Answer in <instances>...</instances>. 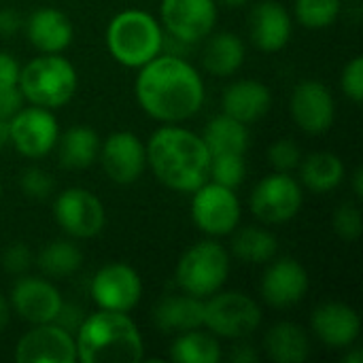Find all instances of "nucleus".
Instances as JSON below:
<instances>
[{
  "label": "nucleus",
  "instance_id": "nucleus-1",
  "mask_svg": "<svg viewBox=\"0 0 363 363\" xmlns=\"http://www.w3.org/2000/svg\"><path fill=\"white\" fill-rule=\"evenodd\" d=\"M134 96L151 119L183 123L200 113L206 89L202 74L191 62L174 53H160L138 68Z\"/></svg>",
  "mask_w": 363,
  "mask_h": 363
},
{
  "label": "nucleus",
  "instance_id": "nucleus-2",
  "mask_svg": "<svg viewBox=\"0 0 363 363\" xmlns=\"http://www.w3.org/2000/svg\"><path fill=\"white\" fill-rule=\"evenodd\" d=\"M147 147V168L168 189L191 194L208 181L211 151L200 134L179 123L160 125Z\"/></svg>",
  "mask_w": 363,
  "mask_h": 363
},
{
  "label": "nucleus",
  "instance_id": "nucleus-3",
  "mask_svg": "<svg viewBox=\"0 0 363 363\" xmlns=\"http://www.w3.org/2000/svg\"><path fill=\"white\" fill-rule=\"evenodd\" d=\"M74 342L81 363H136L145 357L143 334L128 313L98 308L85 315Z\"/></svg>",
  "mask_w": 363,
  "mask_h": 363
},
{
  "label": "nucleus",
  "instance_id": "nucleus-4",
  "mask_svg": "<svg viewBox=\"0 0 363 363\" xmlns=\"http://www.w3.org/2000/svg\"><path fill=\"white\" fill-rule=\"evenodd\" d=\"M164 28L147 11L125 9L106 26V49L125 68H140L164 51Z\"/></svg>",
  "mask_w": 363,
  "mask_h": 363
},
{
  "label": "nucleus",
  "instance_id": "nucleus-5",
  "mask_svg": "<svg viewBox=\"0 0 363 363\" xmlns=\"http://www.w3.org/2000/svg\"><path fill=\"white\" fill-rule=\"evenodd\" d=\"M17 87L28 104L55 111L74 98L79 74L62 53H40L21 66Z\"/></svg>",
  "mask_w": 363,
  "mask_h": 363
},
{
  "label": "nucleus",
  "instance_id": "nucleus-6",
  "mask_svg": "<svg viewBox=\"0 0 363 363\" xmlns=\"http://www.w3.org/2000/svg\"><path fill=\"white\" fill-rule=\"evenodd\" d=\"M232 268L230 251L217 240L206 238L191 245L177 262L174 283L183 294L206 300L223 289Z\"/></svg>",
  "mask_w": 363,
  "mask_h": 363
},
{
  "label": "nucleus",
  "instance_id": "nucleus-7",
  "mask_svg": "<svg viewBox=\"0 0 363 363\" xmlns=\"http://www.w3.org/2000/svg\"><path fill=\"white\" fill-rule=\"evenodd\" d=\"M262 321V306L249 294L219 289L204 300V328L217 338L245 340L259 330Z\"/></svg>",
  "mask_w": 363,
  "mask_h": 363
},
{
  "label": "nucleus",
  "instance_id": "nucleus-8",
  "mask_svg": "<svg viewBox=\"0 0 363 363\" xmlns=\"http://www.w3.org/2000/svg\"><path fill=\"white\" fill-rule=\"evenodd\" d=\"M191 219L208 238L230 236L242 219L240 198L236 189L206 181L191 191Z\"/></svg>",
  "mask_w": 363,
  "mask_h": 363
},
{
  "label": "nucleus",
  "instance_id": "nucleus-9",
  "mask_svg": "<svg viewBox=\"0 0 363 363\" xmlns=\"http://www.w3.org/2000/svg\"><path fill=\"white\" fill-rule=\"evenodd\" d=\"M304 191L291 172L266 174L249 196V208L264 225L287 223L302 211Z\"/></svg>",
  "mask_w": 363,
  "mask_h": 363
},
{
  "label": "nucleus",
  "instance_id": "nucleus-10",
  "mask_svg": "<svg viewBox=\"0 0 363 363\" xmlns=\"http://www.w3.org/2000/svg\"><path fill=\"white\" fill-rule=\"evenodd\" d=\"M53 219L74 240H89L104 230L106 211L102 200L85 187H68L53 200Z\"/></svg>",
  "mask_w": 363,
  "mask_h": 363
},
{
  "label": "nucleus",
  "instance_id": "nucleus-11",
  "mask_svg": "<svg viewBox=\"0 0 363 363\" xmlns=\"http://www.w3.org/2000/svg\"><path fill=\"white\" fill-rule=\"evenodd\" d=\"M60 138V123L53 111L28 104L9 119V145L26 160L47 157Z\"/></svg>",
  "mask_w": 363,
  "mask_h": 363
},
{
  "label": "nucleus",
  "instance_id": "nucleus-12",
  "mask_svg": "<svg viewBox=\"0 0 363 363\" xmlns=\"http://www.w3.org/2000/svg\"><path fill=\"white\" fill-rule=\"evenodd\" d=\"M217 9L215 0H162V28L183 45L200 43L213 34L219 15Z\"/></svg>",
  "mask_w": 363,
  "mask_h": 363
},
{
  "label": "nucleus",
  "instance_id": "nucleus-13",
  "mask_svg": "<svg viewBox=\"0 0 363 363\" xmlns=\"http://www.w3.org/2000/svg\"><path fill=\"white\" fill-rule=\"evenodd\" d=\"M89 291L98 308L130 313L143 300V279L130 264L111 262L94 274Z\"/></svg>",
  "mask_w": 363,
  "mask_h": 363
},
{
  "label": "nucleus",
  "instance_id": "nucleus-14",
  "mask_svg": "<svg viewBox=\"0 0 363 363\" xmlns=\"http://www.w3.org/2000/svg\"><path fill=\"white\" fill-rule=\"evenodd\" d=\"M9 304L11 313L19 319L30 325H38L55 321L64 304V296L51 279L21 274L9 294Z\"/></svg>",
  "mask_w": 363,
  "mask_h": 363
},
{
  "label": "nucleus",
  "instance_id": "nucleus-15",
  "mask_svg": "<svg viewBox=\"0 0 363 363\" xmlns=\"http://www.w3.org/2000/svg\"><path fill=\"white\" fill-rule=\"evenodd\" d=\"M98 162L113 183L132 185L147 170V147L134 132L119 130L100 140Z\"/></svg>",
  "mask_w": 363,
  "mask_h": 363
},
{
  "label": "nucleus",
  "instance_id": "nucleus-16",
  "mask_svg": "<svg viewBox=\"0 0 363 363\" xmlns=\"http://www.w3.org/2000/svg\"><path fill=\"white\" fill-rule=\"evenodd\" d=\"M289 113L294 123L311 136L325 134L336 119V100L321 81H300L289 96Z\"/></svg>",
  "mask_w": 363,
  "mask_h": 363
},
{
  "label": "nucleus",
  "instance_id": "nucleus-17",
  "mask_svg": "<svg viewBox=\"0 0 363 363\" xmlns=\"http://www.w3.org/2000/svg\"><path fill=\"white\" fill-rule=\"evenodd\" d=\"M13 357L17 363H74L77 342L57 323H38L17 340Z\"/></svg>",
  "mask_w": 363,
  "mask_h": 363
},
{
  "label": "nucleus",
  "instance_id": "nucleus-18",
  "mask_svg": "<svg viewBox=\"0 0 363 363\" xmlns=\"http://www.w3.org/2000/svg\"><path fill=\"white\" fill-rule=\"evenodd\" d=\"M311 289V277L306 268L294 257H274L266 264L259 294L272 308H291L300 304Z\"/></svg>",
  "mask_w": 363,
  "mask_h": 363
},
{
  "label": "nucleus",
  "instance_id": "nucleus-19",
  "mask_svg": "<svg viewBox=\"0 0 363 363\" xmlns=\"http://www.w3.org/2000/svg\"><path fill=\"white\" fill-rule=\"evenodd\" d=\"M311 330L330 349H351L362 334V317L351 304L323 302L313 311Z\"/></svg>",
  "mask_w": 363,
  "mask_h": 363
},
{
  "label": "nucleus",
  "instance_id": "nucleus-20",
  "mask_svg": "<svg viewBox=\"0 0 363 363\" xmlns=\"http://www.w3.org/2000/svg\"><path fill=\"white\" fill-rule=\"evenodd\" d=\"M294 32V19L289 11L277 0H262L251 9L249 15V38L251 43L266 51L277 53L287 47Z\"/></svg>",
  "mask_w": 363,
  "mask_h": 363
},
{
  "label": "nucleus",
  "instance_id": "nucleus-21",
  "mask_svg": "<svg viewBox=\"0 0 363 363\" xmlns=\"http://www.w3.org/2000/svg\"><path fill=\"white\" fill-rule=\"evenodd\" d=\"M272 108V91L257 79H238L221 94V113L251 125Z\"/></svg>",
  "mask_w": 363,
  "mask_h": 363
},
{
  "label": "nucleus",
  "instance_id": "nucleus-22",
  "mask_svg": "<svg viewBox=\"0 0 363 363\" xmlns=\"http://www.w3.org/2000/svg\"><path fill=\"white\" fill-rule=\"evenodd\" d=\"M26 36L38 53H62L74 38L70 17L53 6H40L26 19Z\"/></svg>",
  "mask_w": 363,
  "mask_h": 363
},
{
  "label": "nucleus",
  "instance_id": "nucleus-23",
  "mask_svg": "<svg viewBox=\"0 0 363 363\" xmlns=\"http://www.w3.org/2000/svg\"><path fill=\"white\" fill-rule=\"evenodd\" d=\"M153 323L164 334H181L204 328V300L189 294H172L162 298L153 308Z\"/></svg>",
  "mask_w": 363,
  "mask_h": 363
},
{
  "label": "nucleus",
  "instance_id": "nucleus-24",
  "mask_svg": "<svg viewBox=\"0 0 363 363\" xmlns=\"http://www.w3.org/2000/svg\"><path fill=\"white\" fill-rule=\"evenodd\" d=\"M264 351L274 363H304L311 357L313 345L308 332L300 323L279 321L266 332Z\"/></svg>",
  "mask_w": 363,
  "mask_h": 363
},
{
  "label": "nucleus",
  "instance_id": "nucleus-25",
  "mask_svg": "<svg viewBox=\"0 0 363 363\" xmlns=\"http://www.w3.org/2000/svg\"><path fill=\"white\" fill-rule=\"evenodd\" d=\"M202 51V66L213 77L225 79L236 74L245 60H247V47L245 40L236 32H217L208 34Z\"/></svg>",
  "mask_w": 363,
  "mask_h": 363
},
{
  "label": "nucleus",
  "instance_id": "nucleus-26",
  "mask_svg": "<svg viewBox=\"0 0 363 363\" xmlns=\"http://www.w3.org/2000/svg\"><path fill=\"white\" fill-rule=\"evenodd\" d=\"M300 185L313 194H330L342 185L347 168L340 155L332 151H315L300 162Z\"/></svg>",
  "mask_w": 363,
  "mask_h": 363
},
{
  "label": "nucleus",
  "instance_id": "nucleus-27",
  "mask_svg": "<svg viewBox=\"0 0 363 363\" xmlns=\"http://www.w3.org/2000/svg\"><path fill=\"white\" fill-rule=\"evenodd\" d=\"M230 242V255L249 266H266L279 255V238L262 225L236 228Z\"/></svg>",
  "mask_w": 363,
  "mask_h": 363
},
{
  "label": "nucleus",
  "instance_id": "nucleus-28",
  "mask_svg": "<svg viewBox=\"0 0 363 363\" xmlns=\"http://www.w3.org/2000/svg\"><path fill=\"white\" fill-rule=\"evenodd\" d=\"M55 149L66 170H85L98 162L100 136L87 125H70L66 132H60Z\"/></svg>",
  "mask_w": 363,
  "mask_h": 363
},
{
  "label": "nucleus",
  "instance_id": "nucleus-29",
  "mask_svg": "<svg viewBox=\"0 0 363 363\" xmlns=\"http://www.w3.org/2000/svg\"><path fill=\"white\" fill-rule=\"evenodd\" d=\"M202 140L206 143L211 155L219 153H247L251 145V132L249 125L221 113L215 115L206 125L204 132L200 134Z\"/></svg>",
  "mask_w": 363,
  "mask_h": 363
},
{
  "label": "nucleus",
  "instance_id": "nucleus-30",
  "mask_svg": "<svg viewBox=\"0 0 363 363\" xmlns=\"http://www.w3.org/2000/svg\"><path fill=\"white\" fill-rule=\"evenodd\" d=\"M168 357L174 363H219L223 353L215 334L206 328H196L174 336Z\"/></svg>",
  "mask_w": 363,
  "mask_h": 363
},
{
  "label": "nucleus",
  "instance_id": "nucleus-31",
  "mask_svg": "<svg viewBox=\"0 0 363 363\" xmlns=\"http://www.w3.org/2000/svg\"><path fill=\"white\" fill-rule=\"evenodd\" d=\"M36 266L43 272V277L51 279V281H62V279H70L72 274H77L83 266V253L81 249L74 245V240H66V238H57L47 242L38 255H36Z\"/></svg>",
  "mask_w": 363,
  "mask_h": 363
},
{
  "label": "nucleus",
  "instance_id": "nucleus-32",
  "mask_svg": "<svg viewBox=\"0 0 363 363\" xmlns=\"http://www.w3.org/2000/svg\"><path fill=\"white\" fill-rule=\"evenodd\" d=\"M340 0H296L294 13L302 28L308 30H325L336 23L340 15Z\"/></svg>",
  "mask_w": 363,
  "mask_h": 363
},
{
  "label": "nucleus",
  "instance_id": "nucleus-33",
  "mask_svg": "<svg viewBox=\"0 0 363 363\" xmlns=\"http://www.w3.org/2000/svg\"><path fill=\"white\" fill-rule=\"evenodd\" d=\"M247 177V160L245 153H219L211 155L208 181L225 185L230 189H238Z\"/></svg>",
  "mask_w": 363,
  "mask_h": 363
},
{
  "label": "nucleus",
  "instance_id": "nucleus-34",
  "mask_svg": "<svg viewBox=\"0 0 363 363\" xmlns=\"http://www.w3.org/2000/svg\"><path fill=\"white\" fill-rule=\"evenodd\" d=\"M332 228L336 232L338 238L347 240V242H355L363 232V219H362V208L357 202H342L334 215H332Z\"/></svg>",
  "mask_w": 363,
  "mask_h": 363
},
{
  "label": "nucleus",
  "instance_id": "nucleus-35",
  "mask_svg": "<svg viewBox=\"0 0 363 363\" xmlns=\"http://www.w3.org/2000/svg\"><path fill=\"white\" fill-rule=\"evenodd\" d=\"M53 187H55V181L45 168L28 166L19 174V189L32 200H47L53 194Z\"/></svg>",
  "mask_w": 363,
  "mask_h": 363
},
{
  "label": "nucleus",
  "instance_id": "nucleus-36",
  "mask_svg": "<svg viewBox=\"0 0 363 363\" xmlns=\"http://www.w3.org/2000/svg\"><path fill=\"white\" fill-rule=\"evenodd\" d=\"M302 149L291 138H279L268 149V162L277 172H294L302 162Z\"/></svg>",
  "mask_w": 363,
  "mask_h": 363
},
{
  "label": "nucleus",
  "instance_id": "nucleus-37",
  "mask_svg": "<svg viewBox=\"0 0 363 363\" xmlns=\"http://www.w3.org/2000/svg\"><path fill=\"white\" fill-rule=\"evenodd\" d=\"M0 264H2V270L13 274V277H21L30 270V266L34 264V255L30 251L28 245L23 242H13L9 245L4 251H2V257H0Z\"/></svg>",
  "mask_w": 363,
  "mask_h": 363
},
{
  "label": "nucleus",
  "instance_id": "nucleus-38",
  "mask_svg": "<svg viewBox=\"0 0 363 363\" xmlns=\"http://www.w3.org/2000/svg\"><path fill=\"white\" fill-rule=\"evenodd\" d=\"M340 87L345 91V96L359 104L363 100V57L355 55L347 62V66L342 68L340 74Z\"/></svg>",
  "mask_w": 363,
  "mask_h": 363
},
{
  "label": "nucleus",
  "instance_id": "nucleus-39",
  "mask_svg": "<svg viewBox=\"0 0 363 363\" xmlns=\"http://www.w3.org/2000/svg\"><path fill=\"white\" fill-rule=\"evenodd\" d=\"M26 106V100L19 91V87H6V89H0V119L2 121H9L13 119L21 108Z\"/></svg>",
  "mask_w": 363,
  "mask_h": 363
},
{
  "label": "nucleus",
  "instance_id": "nucleus-40",
  "mask_svg": "<svg viewBox=\"0 0 363 363\" xmlns=\"http://www.w3.org/2000/svg\"><path fill=\"white\" fill-rule=\"evenodd\" d=\"M83 319H85L83 308H79V306H72V304L64 302L53 323H57L60 328H64L66 332H70V334L74 336V334H77V330L81 328Z\"/></svg>",
  "mask_w": 363,
  "mask_h": 363
},
{
  "label": "nucleus",
  "instance_id": "nucleus-41",
  "mask_svg": "<svg viewBox=\"0 0 363 363\" xmlns=\"http://www.w3.org/2000/svg\"><path fill=\"white\" fill-rule=\"evenodd\" d=\"M19 62L6 53V51H0V89H6V87H15L17 81H19Z\"/></svg>",
  "mask_w": 363,
  "mask_h": 363
},
{
  "label": "nucleus",
  "instance_id": "nucleus-42",
  "mask_svg": "<svg viewBox=\"0 0 363 363\" xmlns=\"http://www.w3.org/2000/svg\"><path fill=\"white\" fill-rule=\"evenodd\" d=\"M23 21L15 9H2L0 11V36H13L21 30Z\"/></svg>",
  "mask_w": 363,
  "mask_h": 363
},
{
  "label": "nucleus",
  "instance_id": "nucleus-43",
  "mask_svg": "<svg viewBox=\"0 0 363 363\" xmlns=\"http://www.w3.org/2000/svg\"><path fill=\"white\" fill-rule=\"evenodd\" d=\"M230 359L234 363H255L259 359V355L255 353L251 345H236L234 351L230 353Z\"/></svg>",
  "mask_w": 363,
  "mask_h": 363
},
{
  "label": "nucleus",
  "instance_id": "nucleus-44",
  "mask_svg": "<svg viewBox=\"0 0 363 363\" xmlns=\"http://www.w3.org/2000/svg\"><path fill=\"white\" fill-rule=\"evenodd\" d=\"M11 321V304H9V298L0 291V334L6 330Z\"/></svg>",
  "mask_w": 363,
  "mask_h": 363
},
{
  "label": "nucleus",
  "instance_id": "nucleus-45",
  "mask_svg": "<svg viewBox=\"0 0 363 363\" xmlns=\"http://www.w3.org/2000/svg\"><path fill=\"white\" fill-rule=\"evenodd\" d=\"M351 183H353V194H355V198H357V200H362L363 198V170L362 168H357V170L353 172V177H351Z\"/></svg>",
  "mask_w": 363,
  "mask_h": 363
},
{
  "label": "nucleus",
  "instance_id": "nucleus-46",
  "mask_svg": "<svg viewBox=\"0 0 363 363\" xmlns=\"http://www.w3.org/2000/svg\"><path fill=\"white\" fill-rule=\"evenodd\" d=\"M215 2L221 6H228V9H242V6L251 4L253 0H215Z\"/></svg>",
  "mask_w": 363,
  "mask_h": 363
},
{
  "label": "nucleus",
  "instance_id": "nucleus-47",
  "mask_svg": "<svg viewBox=\"0 0 363 363\" xmlns=\"http://www.w3.org/2000/svg\"><path fill=\"white\" fill-rule=\"evenodd\" d=\"M9 145V121L0 119V151Z\"/></svg>",
  "mask_w": 363,
  "mask_h": 363
},
{
  "label": "nucleus",
  "instance_id": "nucleus-48",
  "mask_svg": "<svg viewBox=\"0 0 363 363\" xmlns=\"http://www.w3.org/2000/svg\"><path fill=\"white\" fill-rule=\"evenodd\" d=\"M342 362L345 363H363V353L359 351V349H355V351L347 353V355L342 357Z\"/></svg>",
  "mask_w": 363,
  "mask_h": 363
},
{
  "label": "nucleus",
  "instance_id": "nucleus-49",
  "mask_svg": "<svg viewBox=\"0 0 363 363\" xmlns=\"http://www.w3.org/2000/svg\"><path fill=\"white\" fill-rule=\"evenodd\" d=\"M0 200H2V183H0Z\"/></svg>",
  "mask_w": 363,
  "mask_h": 363
}]
</instances>
